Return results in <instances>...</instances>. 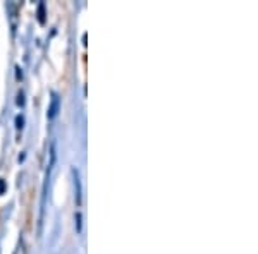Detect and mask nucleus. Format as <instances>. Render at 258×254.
<instances>
[{
    "label": "nucleus",
    "mask_w": 258,
    "mask_h": 254,
    "mask_svg": "<svg viewBox=\"0 0 258 254\" xmlns=\"http://www.w3.org/2000/svg\"><path fill=\"white\" fill-rule=\"evenodd\" d=\"M73 179H74V189H76V205H81V181L78 176V170L73 168Z\"/></svg>",
    "instance_id": "obj_1"
},
{
    "label": "nucleus",
    "mask_w": 258,
    "mask_h": 254,
    "mask_svg": "<svg viewBox=\"0 0 258 254\" xmlns=\"http://www.w3.org/2000/svg\"><path fill=\"white\" fill-rule=\"evenodd\" d=\"M57 112H59V97H57V93H52V103H50V108H48V119H55Z\"/></svg>",
    "instance_id": "obj_2"
},
{
    "label": "nucleus",
    "mask_w": 258,
    "mask_h": 254,
    "mask_svg": "<svg viewBox=\"0 0 258 254\" xmlns=\"http://www.w3.org/2000/svg\"><path fill=\"white\" fill-rule=\"evenodd\" d=\"M38 21L41 24L45 23V4H40L38 6Z\"/></svg>",
    "instance_id": "obj_3"
},
{
    "label": "nucleus",
    "mask_w": 258,
    "mask_h": 254,
    "mask_svg": "<svg viewBox=\"0 0 258 254\" xmlns=\"http://www.w3.org/2000/svg\"><path fill=\"white\" fill-rule=\"evenodd\" d=\"M76 230H78V234L81 232V213L80 211L76 213Z\"/></svg>",
    "instance_id": "obj_4"
},
{
    "label": "nucleus",
    "mask_w": 258,
    "mask_h": 254,
    "mask_svg": "<svg viewBox=\"0 0 258 254\" xmlns=\"http://www.w3.org/2000/svg\"><path fill=\"white\" fill-rule=\"evenodd\" d=\"M16 124H18V129H23V124H24V120H23V117H21V115H18V117H16Z\"/></svg>",
    "instance_id": "obj_5"
},
{
    "label": "nucleus",
    "mask_w": 258,
    "mask_h": 254,
    "mask_svg": "<svg viewBox=\"0 0 258 254\" xmlns=\"http://www.w3.org/2000/svg\"><path fill=\"white\" fill-rule=\"evenodd\" d=\"M6 189H7V184L2 181V179H0V196H2L4 193H6Z\"/></svg>",
    "instance_id": "obj_6"
},
{
    "label": "nucleus",
    "mask_w": 258,
    "mask_h": 254,
    "mask_svg": "<svg viewBox=\"0 0 258 254\" xmlns=\"http://www.w3.org/2000/svg\"><path fill=\"white\" fill-rule=\"evenodd\" d=\"M18 98H19V100H18V105H24V95H23V93H19V95H18Z\"/></svg>",
    "instance_id": "obj_7"
}]
</instances>
